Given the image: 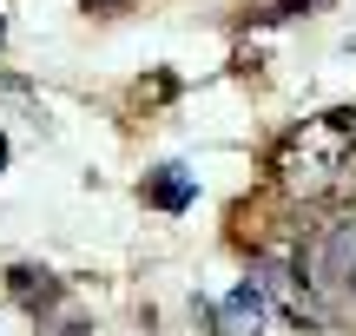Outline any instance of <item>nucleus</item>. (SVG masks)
<instances>
[{"instance_id":"1","label":"nucleus","mask_w":356,"mask_h":336,"mask_svg":"<svg viewBox=\"0 0 356 336\" xmlns=\"http://www.w3.org/2000/svg\"><path fill=\"white\" fill-rule=\"evenodd\" d=\"M270 171L291 198H337L356 178V112H317L291 126L270 152Z\"/></svg>"},{"instance_id":"2","label":"nucleus","mask_w":356,"mask_h":336,"mask_svg":"<svg viewBox=\"0 0 356 336\" xmlns=\"http://www.w3.org/2000/svg\"><path fill=\"white\" fill-rule=\"evenodd\" d=\"M264 290L251 284V277H244L238 290H231V297H218V303H204V317H211V336H257L264 330Z\"/></svg>"},{"instance_id":"3","label":"nucleus","mask_w":356,"mask_h":336,"mask_svg":"<svg viewBox=\"0 0 356 336\" xmlns=\"http://www.w3.org/2000/svg\"><path fill=\"white\" fill-rule=\"evenodd\" d=\"M7 290H13V303H20V310H33V317H47V310H60V277L53 271H40V264H13L7 271Z\"/></svg>"},{"instance_id":"4","label":"nucleus","mask_w":356,"mask_h":336,"mask_svg":"<svg viewBox=\"0 0 356 336\" xmlns=\"http://www.w3.org/2000/svg\"><path fill=\"white\" fill-rule=\"evenodd\" d=\"M191 198H198V185H191L185 165H159V171H145V205H159V211H185Z\"/></svg>"},{"instance_id":"5","label":"nucleus","mask_w":356,"mask_h":336,"mask_svg":"<svg viewBox=\"0 0 356 336\" xmlns=\"http://www.w3.org/2000/svg\"><path fill=\"white\" fill-rule=\"evenodd\" d=\"M310 7H323V0H270L257 20H297V13H310Z\"/></svg>"},{"instance_id":"6","label":"nucleus","mask_w":356,"mask_h":336,"mask_svg":"<svg viewBox=\"0 0 356 336\" xmlns=\"http://www.w3.org/2000/svg\"><path fill=\"white\" fill-rule=\"evenodd\" d=\"M0 171H7V132H0Z\"/></svg>"},{"instance_id":"7","label":"nucleus","mask_w":356,"mask_h":336,"mask_svg":"<svg viewBox=\"0 0 356 336\" xmlns=\"http://www.w3.org/2000/svg\"><path fill=\"white\" fill-rule=\"evenodd\" d=\"M0 40H7V20H0Z\"/></svg>"}]
</instances>
